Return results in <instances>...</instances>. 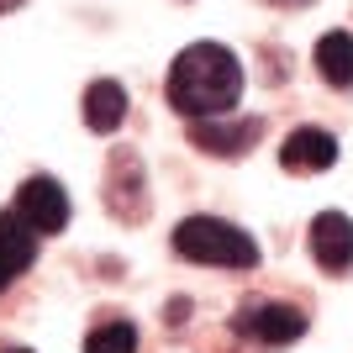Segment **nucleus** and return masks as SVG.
<instances>
[{
  "instance_id": "obj_1",
  "label": "nucleus",
  "mask_w": 353,
  "mask_h": 353,
  "mask_svg": "<svg viewBox=\"0 0 353 353\" xmlns=\"http://www.w3.org/2000/svg\"><path fill=\"white\" fill-rule=\"evenodd\" d=\"M163 95H169V105L179 117H190V121L232 117L237 101H243V63H237L232 48H221V43H190L169 63Z\"/></svg>"
},
{
  "instance_id": "obj_2",
  "label": "nucleus",
  "mask_w": 353,
  "mask_h": 353,
  "mask_svg": "<svg viewBox=\"0 0 353 353\" xmlns=\"http://www.w3.org/2000/svg\"><path fill=\"white\" fill-rule=\"evenodd\" d=\"M169 243L190 264H211V269H253L259 264V243L221 216H185Z\"/></svg>"
},
{
  "instance_id": "obj_3",
  "label": "nucleus",
  "mask_w": 353,
  "mask_h": 353,
  "mask_svg": "<svg viewBox=\"0 0 353 353\" xmlns=\"http://www.w3.org/2000/svg\"><path fill=\"white\" fill-rule=\"evenodd\" d=\"M311 316L290 301H248V306L237 311V332L253 343H264V348H280V343H295L306 338Z\"/></svg>"
},
{
  "instance_id": "obj_4",
  "label": "nucleus",
  "mask_w": 353,
  "mask_h": 353,
  "mask_svg": "<svg viewBox=\"0 0 353 353\" xmlns=\"http://www.w3.org/2000/svg\"><path fill=\"white\" fill-rule=\"evenodd\" d=\"M105 206L117 211L121 221H143L148 216V174H143V159H137L132 148H117V153H111Z\"/></svg>"
},
{
  "instance_id": "obj_5",
  "label": "nucleus",
  "mask_w": 353,
  "mask_h": 353,
  "mask_svg": "<svg viewBox=\"0 0 353 353\" xmlns=\"http://www.w3.org/2000/svg\"><path fill=\"white\" fill-rule=\"evenodd\" d=\"M16 211H21L43 237L69 227V195H63V185L53 174H32L27 185L16 190Z\"/></svg>"
},
{
  "instance_id": "obj_6",
  "label": "nucleus",
  "mask_w": 353,
  "mask_h": 353,
  "mask_svg": "<svg viewBox=\"0 0 353 353\" xmlns=\"http://www.w3.org/2000/svg\"><path fill=\"white\" fill-rule=\"evenodd\" d=\"M37 227H32L21 211H0V290H11L32 264H37Z\"/></svg>"
},
{
  "instance_id": "obj_7",
  "label": "nucleus",
  "mask_w": 353,
  "mask_h": 353,
  "mask_svg": "<svg viewBox=\"0 0 353 353\" xmlns=\"http://www.w3.org/2000/svg\"><path fill=\"white\" fill-rule=\"evenodd\" d=\"M190 137H195V148H206L211 159H243V153L264 137V121H259V117H243V121L206 117V121H195V127H190Z\"/></svg>"
},
{
  "instance_id": "obj_8",
  "label": "nucleus",
  "mask_w": 353,
  "mask_h": 353,
  "mask_svg": "<svg viewBox=\"0 0 353 353\" xmlns=\"http://www.w3.org/2000/svg\"><path fill=\"white\" fill-rule=\"evenodd\" d=\"M311 259L327 274H348L353 269V221L343 211H322L311 221Z\"/></svg>"
},
{
  "instance_id": "obj_9",
  "label": "nucleus",
  "mask_w": 353,
  "mask_h": 353,
  "mask_svg": "<svg viewBox=\"0 0 353 353\" xmlns=\"http://www.w3.org/2000/svg\"><path fill=\"white\" fill-rule=\"evenodd\" d=\"M280 163L290 174H322L338 163V137L327 132V127H295L280 148Z\"/></svg>"
},
{
  "instance_id": "obj_10",
  "label": "nucleus",
  "mask_w": 353,
  "mask_h": 353,
  "mask_svg": "<svg viewBox=\"0 0 353 353\" xmlns=\"http://www.w3.org/2000/svg\"><path fill=\"white\" fill-rule=\"evenodd\" d=\"M121 121H127V90L117 79H95L85 90V127L105 137V132H117Z\"/></svg>"
},
{
  "instance_id": "obj_11",
  "label": "nucleus",
  "mask_w": 353,
  "mask_h": 353,
  "mask_svg": "<svg viewBox=\"0 0 353 353\" xmlns=\"http://www.w3.org/2000/svg\"><path fill=\"white\" fill-rule=\"evenodd\" d=\"M316 74L332 90H353V37L348 32H327L316 43Z\"/></svg>"
},
{
  "instance_id": "obj_12",
  "label": "nucleus",
  "mask_w": 353,
  "mask_h": 353,
  "mask_svg": "<svg viewBox=\"0 0 353 353\" xmlns=\"http://www.w3.org/2000/svg\"><path fill=\"white\" fill-rule=\"evenodd\" d=\"M85 353H137V327L132 322H101L95 332L85 338Z\"/></svg>"
},
{
  "instance_id": "obj_13",
  "label": "nucleus",
  "mask_w": 353,
  "mask_h": 353,
  "mask_svg": "<svg viewBox=\"0 0 353 353\" xmlns=\"http://www.w3.org/2000/svg\"><path fill=\"white\" fill-rule=\"evenodd\" d=\"M185 316H190V301H169V316H163V322H169V327H179Z\"/></svg>"
},
{
  "instance_id": "obj_14",
  "label": "nucleus",
  "mask_w": 353,
  "mask_h": 353,
  "mask_svg": "<svg viewBox=\"0 0 353 353\" xmlns=\"http://www.w3.org/2000/svg\"><path fill=\"white\" fill-rule=\"evenodd\" d=\"M16 6H27V0H0V16H6V11H16Z\"/></svg>"
},
{
  "instance_id": "obj_15",
  "label": "nucleus",
  "mask_w": 353,
  "mask_h": 353,
  "mask_svg": "<svg viewBox=\"0 0 353 353\" xmlns=\"http://www.w3.org/2000/svg\"><path fill=\"white\" fill-rule=\"evenodd\" d=\"M274 6H311V0H274Z\"/></svg>"
},
{
  "instance_id": "obj_16",
  "label": "nucleus",
  "mask_w": 353,
  "mask_h": 353,
  "mask_svg": "<svg viewBox=\"0 0 353 353\" xmlns=\"http://www.w3.org/2000/svg\"><path fill=\"white\" fill-rule=\"evenodd\" d=\"M0 353H32V348H0Z\"/></svg>"
}]
</instances>
